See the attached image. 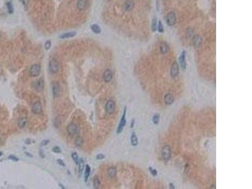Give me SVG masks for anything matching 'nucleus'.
I'll return each instance as SVG.
<instances>
[{
    "mask_svg": "<svg viewBox=\"0 0 252 189\" xmlns=\"http://www.w3.org/2000/svg\"><path fill=\"white\" fill-rule=\"evenodd\" d=\"M49 68L50 72L52 74H56L59 72L60 68L59 63L56 59H52L50 61L49 64Z\"/></svg>",
    "mask_w": 252,
    "mask_h": 189,
    "instance_id": "nucleus-1",
    "label": "nucleus"
},
{
    "mask_svg": "<svg viewBox=\"0 0 252 189\" xmlns=\"http://www.w3.org/2000/svg\"><path fill=\"white\" fill-rule=\"evenodd\" d=\"M162 157L164 162L167 163L171 158V147L169 145H166L163 147L162 151Z\"/></svg>",
    "mask_w": 252,
    "mask_h": 189,
    "instance_id": "nucleus-2",
    "label": "nucleus"
},
{
    "mask_svg": "<svg viewBox=\"0 0 252 189\" xmlns=\"http://www.w3.org/2000/svg\"><path fill=\"white\" fill-rule=\"evenodd\" d=\"M126 112H127V107H124V112H123L122 116V118L121 119V121H120L119 124L118 128H117V134H121V133L122 132L123 129L124 127H125L126 124H127V120H126Z\"/></svg>",
    "mask_w": 252,
    "mask_h": 189,
    "instance_id": "nucleus-3",
    "label": "nucleus"
},
{
    "mask_svg": "<svg viewBox=\"0 0 252 189\" xmlns=\"http://www.w3.org/2000/svg\"><path fill=\"white\" fill-rule=\"evenodd\" d=\"M105 112L109 115L114 114L115 109V104L112 100H109L107 101L105 106Z\"/></svg>",
    "mask_w": 252,
    "mask_h": 189,
    "instance_id": "nucleus-4",
    "label": "nucleus"
},
{
    "mask_svg": "<svg viewBox=\"0 0 252 189\" xmlns=\"http://www.w3.org/2000/svg\"><path fill=\"white\" fill-rule=\"evenodd\" d=\"M41 66L38 64H33L29 69L30 75L32 77H36L41 73Z\"/></svg>",
    "mask_w": 252,
    "mask_h": 189,
    "instance_id": "nucleus-5",
    "label": "nucleus"
},
{
    "mask_svg": "<svg viewBox=\"0 0 252 189\" xmlns=\"http://www.w3.org/2000/svg\"><path fill=\"white\" fill-rule=\"evenodd\" d=\"M52 93L54 97H59L61 95V88L59 83L56 81H54L52 84Z\"/></svg>",
    "mask_w": 252,
    "mask_h": 189,
    "instance_id": "nucleus-6",
    "label": "nucleus"
},
{
    "mask_svg": "<svg viewBox=\"0 0 252 189\" xmlns=\"http://www.w3.org/2000/svg\"><path fill=\"white\" fill-rule=\"evenodd\" d=\"M67 131L70 136H74L78 134L79 129L78 125L74 123H71L67 127Z\"/></svg>",
    "mask_w": 252,
    "mask_h": 189,
    "instance_id": "nucleus-7",
    "label": "nucleus"
},
{
    "mask_svg": "<svg viewBox=\"0 0 252 189\" xmlns=\"http://www.w3.org/2000/svg\"><path fill=\"white\" fill-rule=\"evenodd\" d=\"M34 89L38 92H41L44 88V81L43 78H40L36 80L34 83Z\"/></svg>",
    "mask_w": 252,
    "mask_h": 189,
    "instance_id": "nucleus-8",
    "label": "nucleus"
},
{
    "mask_svg": "<svg viewBox=\"0 0 252 189\" xmlns=\"http://www.w3.org/2000/svg\"><path fill=\"white\" fill-rule=\"evenodd\" d=\"M32 111L34 114L37 115L41 114L42 112V106L41 103L38 101H35L32 107Z\"/></svg>",
    "mask_w": 252,
    "mask_h": 189,
    "instance_id": "nucleus-9",
    "label": "nucleus"
},
{
    "mask_svg": "<svg viewBox=\"0 0 252 189\" xmlns=\"http://www.w3.org/2000/svg\"><path fill=\"white\" fill-rule=\"evenodd\" d=\"M179 74V66L178 63L177 62H174L171 66V69H170V75L173 78H175L178 76Z\"/></svg>",
    "mask_w": 252,
    "mask_h": 189,
    "instance_id": "nucleus-10",
    "label": "nucleus"
},
{
    "mask_svg": "<svg viewBox=\"0 0 252 189\" xmlns=\"http://www.w3.org/2000/svg\"><path fill=\"white\" fill-rule=\"evenodd\" d=\"M176 16L174 12L169 13L167 17V22L169 26H173L176 23Z\"/></svg>",
    "mask_w": 252,
    "mask_h": 189,
    "instance_id": "nucleus-11",
    "label": "nucleus"
},
{
    "mask_svg": "<svg viewBox=\"0 0 252 189\" xmlns=\"http://www.w3.org/2000/svg\"><path fill=\"white\" fill-rule=\"evenodd\" d=\"M104 80L105 82L108 83L110 81H112L113 78V73L112 72V71L110 69H106L104 73Z\"/></svg>",
    "mask_w": 252,
    "mask_h": 189,
    "instance_id": "nucleus-12",
    "label": "nucleus"
},
{
    "mask_svg": "<svg viewBox=\"0 0 252 189\" xmlns=\"http://www.w3.org/2000/svg\"><path fill=\"white\" fill-rule=\"evenodd\" d=\"M134 7V3L132 0H127L124 5V10L127 11L132 10Z\"/></svg>",
    "mask_w": 252,
    "mask_h": 189,
    "instance_id": "nucleus-13",
    "label": "nucleus"
},
{
    "mask_svg": "<svg viewBox=\"0 0 252 189\" xmlns=\"http://www.w3.org/2000/svg\"><path fill=\"white\" fill-rule=\"evenodd\" d=\"M179 62H180V66L183 70L186 69V62H185V52L184 51L182 52L181 56L179 58Z\"/></svg>",
    "mask_w": 252,
    "mask_h": 189,
    "instance_id": "nucleus-14",
    "label": "nucleus"
},
{
    "mask_svg": "<svg viewBox=\"0 0 252 189\" xmlns=\"http://www.w3.org/2000/svg\"><path fill=\"white\" fill-rule=\"evenodd\" d=\"M164 100L166 105H170L171 104H173V102H174V97H173V96L171 94L167 93L164 96Z\"/></svg>",
    "mask_w": 252,
    "mask_h": 189,
    "instance_id": "nucleus-15",
    "label": "nucleus"
},
{
    "mask_svg": "<svg viewBox=\"0 0 252 189\" xmlns=\"http://www.w3.org/2000/svg\"><path fill=\"white\" fill-rule=\"evenodd\" d=\"M107 174L108 176L111 178H114L116 177L117 175V168L114 167H111L107 170Z\"/></svg>",
    "mask_w": 252,
    "mask_h": 189,
    "instance_id": "nucleus-16",
    "label": "nucleus"
},
{
    "mask_svg": "<svg viewBox=\"0 0 252 189\" xmlns=\"http://www.w3.org/2000/svg\"><path fill=\"white\" fill-rule=\"evenodd\" d=\"M87 5V0H78L77 2V8L79 10H83Z\"/></svg>",
    "mask_w": 252,
    "mask_h": 189,
    "instance_id": "nucleus-17",
    "label": "nucleus"
},
{
    "mask_svg": "<svg viewBox=\"0 0 252 189\" xmlns=\"http://www.w3.org/2000/svg\"><path fill=\"white\" fill-rule=\"evenodd\" d=\"M131 143L132 146H134V147L137 146L138 145V143H139L138 138H137L136 134L134 132L132 133V134H131Z\"/></svg>",
    "mask_w": 252,
    "mask_h": 189,
    "instance_id": "nucleus-18",
    "label": "nucleus"
},
{
    "mask_svg": "<svg viewBox=\"0 0 252 189\" xmlns=\"http://www.w3.org/2000/svg\"><path fill=\"white\" fill-rule=\"evenodd\" d=\"M84 169H85L84 170V181L85 182H87L90 176V173H91V168L88 164H86Z\"/></svg>",
    "mask_w": 252,
    "mask_h": 189,
    "instance_id": "nucleus-19",
    "label": "nucleus"
},
{
    "mask_svg": "<svg viewBox=\"0 0 252 189\" xmlns=\"http://www.w3.org/2000/svg\"><path fill=\"white\" fill-rule=\"evenodd\" d=\"M76 35V32H70L61 34V35L59 36V38H62V39H64V38H71V37H73L75 36Z\"/></svg>",
    "mask_w": 252,
    "mask_h": 189,
    "instance_id": "nucleus-20",
    "label": "nucleus"
},
{
    "mask_svg": "<svg viewBox=\"0 0 252 189\" xmlns=\"http://www.w3.org/2000/svg\"><path fill=\"white\" fill-rule=\"evenodd\" d=\"M78 171L80 175L82 174L83 171H84V169L85 168V165H84V162L82 158H80L78 161Z\"/></svg>",
    "mask_w": 252,
    "mask_h": 189,
    "instance_id": "nucleus-21",
    "label": "nucleus"
},
{
    "mask_svg": "<svg viewBox=\"0 0 252 189\" xmlns=\"http://www.w3.org/2000/svg\"><path fill=\"white\" fill-rule=\"evenodd\" d=\"M169 51V47L168 44L165 42H163L160 45V52L161 54H167Z\"/></svg>",
    "mask_w": 252,
    "mask_h": 189,
    "instance_id": "nucleus-22",
    "label": "nucleus"
},
{
    "mask_svg": "<svg viewBox=\"0 0 252 189\" xmlns=\"http://www.w3.org/2000/svg\"><path fill=\"white\" fill-rule=\"evenodd\" d=\"M27 123V118H24V117H22V118L20 119L18 121V127L20 129H23L25 127Z\"/></svg>",
    "mask_w": 252,
    "mask_h": 189,
    "instance_id": "nucleus-23",
    "label": "nucleus"
},
{
    "mask_svg": "<svg viewBox=\"0 0 252 189\" xmlns=\"http://www.w3.org/2000/svg\"><path fill=\"white\" fill-rule=\"evenodd\" d=\"M53 124H54V127H55L56 128H57V129L59 128L60 126H61V118H60L59 116H57V117H56L54 119Z\"/></svg>",
    "mask_w": 252,
    "mask_h": 189,
    "instance_id": "nucleus-24",
    "label": "nucleus"
},
{
    "mask_svg": "<svg viewBox=\"0 0 252 189\" xmlns=\"http://www.w3.org/2000/svg\"><path fill=\"white\" fill-rule=\"evenodd\" d=\"M91 29L95 34H100L101 32V28H100V27L97 24H93V25H91Z\"/></svg>",
    "mask_w": 252,
    "mask_h": 189,
    "instance_id": "nucleus-25",
    "label": "nucleus"
},
{
    "mask_svg": "<svg viewBox=\"0 0 252 189\" xmlns=\"http://www.w3.org/2000/svg\"><path fill=\"white\" fill-rule=\"evenodd\" d=\"M100 184H101V182H100V179L97 177H94L93 179V188L95 189L99 188L100 187Z\"/></svg>",
    "mask_w": 252,
    "mask_h": 189,
    "instance_id": "nucleus-26",
    "label": "nucleus"
},
{
    "mask_svg": "<svg viewBox=\"0 0 252 189\" xmlns=\"http://www.w3.org/2000/svg\"><path fill=\"white\" fill-rule=\"evenodd\" d=\"M160 114H158V113H156V114H154V115H153V119H152V121H153V122L154 123V124H155V125H158V124H159V122H160Z\"/></svg>",
    "mask_w": 252,
    "mask_h": 189,
    "instance_id": "nucleus-27",
    "label": "nucleus"
},
{
    "mask_svg": "<svg viewBox=\"0 0 252 189\" xmlns=\"http://www.w3.org/2000/svg\"><path fill=\"white\" fill-rule=\"evenodd\" d=\"M202 42V38L199 35H197L194 38V44L195 46L199 47Z\"/></svg>",
    "mask_w": 252,
    "mask_h": 189,
    "instance_id": "nucleus-28",
    "label": "nucleus"
},
{
    "mask_svg": "<svg viewBox=\"0 0 252 189\" xmlns=\"http://www.w3.org/2000/svg\"><path fill=\"white\" fill-rule=\"evenodd\" d=\"M83 139L82 137L78 136L76 138L75 141H74V144H75V145L76 146H78V147L81 146L83 144Z\"/></svg>",
    "mask_w": 252,
    "mask_h": 189,
    "instance_id": "nucleus-29",
    "label": "nucleus"
},
{
    "mask_svg": "<svg viewBox=\"0 0 252 189\" xmlns=\"http://www.w3.org/2000/svg\"><path fill=\"white\" fill-rule=\"evenodd\" d=\"M6 7H7V10H8V13L10 14H12L13 13V6L12 3L10 2V1H8V2L6 3Z\"/></svg>",
    "mask_w": 252,
    "mask_h": 189,
    "instance_id": "nucleus-30",
    "label": "nucleus"
},
{
    "mask_svg": "<svg viewBox=\"0 0 252 189\" xmlns=\"http://www.w3.org/2000/svg\"><path fill=\"white\" fill-rule=\"evenodd\" d=\"M71 158H72L74 162L75 163V164H78V161H79L78 154L75 152L73 153L72 154H71Z\"/></svg>",
    "mask_w": 252,
    "mask_h": 189,
    "instance_id": "nucleus-31",
    "label": "nucleus"
},
{
    "mask_svg": "<svg viewBox=\"0 0 252 189\" xmlns=\"http://www.w3.org/2000/svg\"><path fill=\"white\" fill-rule=\"evenodd\" d=\"M157 20L156 18H154L153 20L152 25H151V28H152L153 32H155L156 30V25H157Z\"/></svg>",
    "mask_w": 252,
    "mask_h": 189,
    "instance_id": "nucleus-32",
    "label": "nucleus"
},
{
    "mask_svg": "<svg viewBox=\"0 0 252 189\" xmlns=\"http://www.w3.org/2000/svg\"><path fill=\"white\" fill-rule=\"evenodd\" d=\"M149 170L150 173H151V174L152 175L153 177H156V176L158 175V171L155 169L153 168L152 167H149Z\"/></svg>",
    "mask_w": 252,
    "mask_h": 189,
    "instance_id": "nucleus-33",
    "label": "nucleus"
},
{
    "mask_svg": "<svg viewBox=\"0 0 252 189\" xmlns=\"http://www.w3.org/2000/svg\"><path fill=\"white\" fill-rule=\"evenodd\" d=\"M52 151L54 153H61V149L59 147L56 146H54L52 148Z\"/></svg>",
    "mask_w": 252,
    "mask_h": 189,
    "instance_id": "nucleus-34",
    "label": "nucleus"
},
{
    "mask_svg": "<svg viewBox=\"0 0 252 189\" xmlns=\"http://www.w3.org/2000/svg\"><path fill=\"white\" fill-rule=\"evenodd\" d=\"M8 158H9L10 160H12V161H19V158H18V157H17L15 155H12V154L10 155L9 156H8Z\"/></svg>",
    "mask_w": 252,
    "mask_h": 189,
    "instance_id": "nucleus-35",
    "label": "nucleus"
},
{
    "mask_svg": "<svg viewBox=\"0 0 252 189\" xmlns=\"http://www.w3.org/2000/svg\"><path fill=\"white\" fill-rule=\"evenodd\" d=\"M51 47V42L50 41H47L45 43V50H49Z\"/></svg>",
    "mask_w": 252,
    "mask_h": 189,
    "instance_id": "nucleus-36",
    "label": "nucleus"
},
{
    "mask_svg": "<svg viewBox=\"0 0 252 189\" xmlns=\"http://www.w3.org/2000/svg\"><path fill=\"white\" fill-rule=\"evenodd\" d=\"M105 158V156L104 154H101V153H100V154H98L97 156H96V159L97 160H103Z\"/></svg>",
    "mask_w": 252,
    "mask_h": 189,
    "instance_id": "nucleus-37",
    "label": "nucleus"
},
{
    "mask_svg": "<svg viewBox=\"0 0 252 189\" xmlns=\"http://www.w3.org/2000/svg\"><path fill=\"white\" fill-rule=\"evenodd\" d=\"M158 30L160 32H164V28H163V24L161 21H159V25H158Z\"/></svg>",
    "mask_w": 252,
    "mask_h": 189,
    "instance_id": "nucleus-38",
    "label": "nucleus"
},
{
    "mask_svg": "<svg viewBox=\"0 0 252 189\" xmlns=\"http://www.w3.org/2000/svg\"><path fill=\"white\" fill-rule=\"evenodd\" d=\"M57 162H58V164H59V165H61V167H66L65 163H64V161H63L62 160H61V159H58V160H57Z\"/></svg>",
    "mask_w": 252,
    "mask_h": 189,
    "instance_id": "nucleus-39",
    "label": "nucleus"
},
{
    "mask_svg": "<svg viewBox=\"0 0 252 189\" xmlns=\"http://www.w3.org/2000/svg\"><path fill=\"white\" fill-rule=\"evenodd\" d=\"M49 143H50L49 140H48V139H44V140H43V141L42 142H41V146H45L47 145V144H48Z\"/></svg>",
    "mask_w": 252,
    "mask_h": 189,
    "instance_id": "nucleus-40",
    "label": "nucleus"
},
{
    "mask_svg": "<svg viewBox=\"0 0 252 189\" xmlns=\"http://www.w3.org/2000/svg\"><path fill=\"white\" fill-rule=\"evenodd\" d=\"M20 1L22 3L23 5V6H27L28 5V0H20Z\"/></svg>",
    "mask_w": 252,
    "mask_h": 189,
    "instance_id": "nucleus-41",
    "label": "nucleus"
},
{
    "mask_svg": "<svg viewBox=\"0 0 252 189\" xmlns=\"http://www.w3.org/2000/svg\"><path fill=\"white\" fill-rule=\"evenodd\" d=\"M33 142L34 143V141H33V140H31L30 139H27L25 141V144H30L31 143H32Z\"/></svg>",
    "mask_w": 252,
    "mask_h": 189,
    "instance_id": "nucleus-42",
    "label": "nucleus"
},
{
    "mask_svg": "<svg viewBox=\"0 0 252 189\" xmlns=\"http://www.w3.org/2000/svg\"><path fill=\"white\" fill-rule=\"evenodd\" d=\"M39 155L41 156V158H44L45 157V154H44V153L42 152V150H40V151H39Z\"/></svg>",
    "mask_w": 252,
    "mask_h": 189,
    "instance_id": "nucleus-43",
    "label": "nucleus"
},
{
    "mask_svg": "<svg viewBox=\"0 0 252 189\" xmlns=\"http://www.w3.org/2000/svg\"><path fill=\"white\" fill-rule=\"evenodd\" d=\"M169 186H170V188H171V189L175 188V185H173V184H172V183H170V184H169Z\"/></svg>",
    "mask_w": 252,
    "mask_h": 189,
    "instance_id": "nucleus-44",
    "label": "nucleus"
},
{
    "mask_svg": "<svg viewBox=\"0 0 252 189\" xmlns=\"http://www.w3.org/2000/svg\"><path fill=\"white\" fill-rule=\"evenodd\" d=\"M25 154H26V155L27 156H29V157H33V155L32 154H30V153H28V152H25Z\"/></svg>",
    "mask_w": 252,
    "mask_h": 189,
    "instance_id": "nucleus-45",
    "label": "nucleus"
},
{
    "mask_svg": "<svg viewBox=\"0 0 252 189\" xmlns=\"http://www.w3.org/2000/svg\"><path fill=\"white\" fill-rule=\"evenodd\" d=\"M156 8L158 11H159V9H160V3H159L158 1H156Z\"/></svg>",
    "mask_w": 252,
    "mask_h": 189,
    "instance_id": "nucleus-46",
    "label": "nucleus"
},
{
    "mask_svg": "<svg viewBox=\"0 0 252 189\" xmlns=\"http://www.w3.org/2000/svg\"><path fill=\"white\" fill-rule=\"evenodd\" d=\"M134 123H135V120L133 119L132 121V122H131V128H132V127H134Z\"/></svg>",
    "mask_w": 252,
    "mask_h": 189,
    "instance_id": "nucleus-47",
    "label": "nucleus"
},
{
    "mask_svg": "<svg viewBox=\"0 0 252 189\" xmlns=\"http://www.w3.org/2000/svg\"><path fill=\"white\" fill-rule=\"evenodd\" d=\"M59 185L61 186V188H65L64 187H63V185H61V184H59Z\"/></svg>",
    "mask_w": 252,
    "mask_h": 189,
    "instance_id": "nucleus-48",
    "label": "nucleus"
},
{
    "mask_svg": "<svg viewBox=\"0 0 252 189\" xmlns=\"http://www.w3.org/2000/svg\"><path fill=\"white\" fill-rule=\"evenodd\" d=\"M2 155H3V153L1 152V151H0V156H1Z\"/></svg>",
    "mask_w": 252,
    "mask_h": 189,
    "instance_id": "nucleus-49",
    "label": "nucleus"
},
{
    "mask_svg": "<svg viewBox=\"0 0 252 189\" xmlns=\"http://www.w3.org/2000/svg\"><path fill=\"white\" fill-rule=\"evenodd\" d=\"M0 143H1V139H0Z\"/></svg>",
    "mask_w": 252,
    "mask_h": 189,
    "instance_id": "nucleus-50",
    "label": "nucleus"
}]
</instances>
